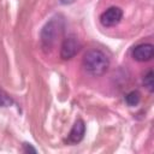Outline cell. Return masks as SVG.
<instances>
[{"label":"cell","instance_id":"10","mask_svg":"<svg viewBox=\"0 0 154 154\" xmlns=\"http://www.w3.org/2000/svg\"><path fill=\"white\" fill-rule=\"evenodd\" d=\"M23 147H24V152H31V153H36V149L30 144V143H24L23 144Z\"/></svg>","mask_w":154,"mask_h":154},{"label":"cell","instance_id":"3","mask_svg":"<svg viewBox=\"0 0 154 154\" xmlns=\"http://www.w3.org/2000/svg\"><path fill=\"white\" fill-rule=\"evenodd\" d=\"M82 48L81 41L76 35H69L66 36L60 46V58L63 60H69L73 58Z\"/></svg>","mask_w":154,"mask_h":154},{"label":"cell","instance_id":"8","mask_svg":"<svg viewBox=\"0 0 154 154\" xmlns=\"http://www.w3.org/2000/svg\"><path fill=\"white\" fill-rule=\"evenodd\" d=\"M143 84H144V87L147 88V90L149 93H153V90H154V75H153V71L152 70H149L144 75V77H143Z\"/></svg>","mask_w":154,"mask_h":154},{"label":"cell","instance_id":"2","mask_svg":"<svg viewBox=\"0 0 154 154\" xmlns=\"http://www.w3.org/2000/svg\"><path fill=\"white\" fill-rule=\"evenodd\" d=\"M64 18L58 14L54 16L53 18H51L42 28L41 34H40V38H41V46L43 49L49 51L54 47V45L57 43L58 38L63 35L64 31Z\"/></svg>","mask_w":154,"mask_h":154},{"label":"cell","instance_id":"7","mask_svg":"<svg viewBox=\"0 0 154 154\" xmlns=\"http://www.w3.org/2000/svg\"><path fill=\"white\" fill-rule=\"evenodd\" d=\"M141 101V94L137 91V90H132L130 93L126 94L125 96V102L129 105V106H137Z\"/></svg>","mask_w":154,"mask_h":154},{"label":"cell","instance_id":"11","mask_svg":"<svg viewBox=\"0 0 154 154\" xmlns=\"http://www.w3.org/2000/svg\"><path fill=\"white\" fill-rule=\"evenodd\" d=\"M76 0H60V2L63 5H70V4H73Z\"/></svg>","mask_w":154,"mask_h":154},{"label":"cell","instance_id":"5","mask_svg":"<svg viewBox=\"0 0 154 154\" xmlns=\"http://www.w3.org/2000/svg\"><path fill=\"white\" fill-rule=\"evenodd\" d=\"M132 58L136 61H148L154 57V46L152 43H141L132 49Z\"/></svg>","mask_w":154,"mask_h":154},{"label":"cell","instance_id":"4","mask_svg":"<svg viewBox=\"0 0 154 154\" xmlns=\"http://www.w3.org/2000/svg\"><path fill=\"white\" fill-rule=\"evenodd\" d=\"M123 18V11L122 8L117 7V6H112L109 8H107L105 12L101 13L100 16V23L106 26V28H109V26H114L117 25Z\"/></svg>","mask_w":154,"mask_h":154},{"label":"cell","instance_id":"9","mask_svg":"<svg viewBox=\"0 0 154 154\" xmlns=\"http://www.w3.org/2000/svg\"><path fill=\"white\" fill-rule=\"evenodd\" d=\"M10 103H11V100L0 91V106H7Z\"/></svg>","mask_w":154,"mask_h":154},{"label":"cell","instance_id":"1","mask_svg":"<svg viewBox=\"0 0 154 154\" xmlns=\"http://www.w3.org/2000/svg\"><path fill=\"white\" fill-rule=\"evenodd\" d=\"M84 70L94 77H100L105 75L109 67V59L105 52L101 49H90L88 51L82 60Z\"/></svg>","mask_w":154,"mask_h":154},{"label":"cell","instance_id":"6","mask_svg":"<svg viewBox=\"0 0 154 154\" xmlns=\"http://www.w3.org/2000/svg\"><path fill=\"white\" fill-rule=\"evenodd\" d=\"M84 134H85V125H84V122L82 119H77L69 134V138L67 141L72 144H76L78 142H81L84 137Z\"/></svg>","mask_w":154,"mask_h":154}]
</instances>
